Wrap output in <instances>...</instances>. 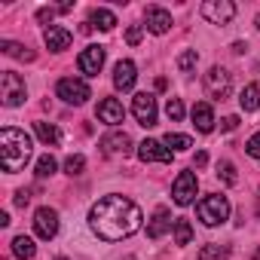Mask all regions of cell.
<instances>
[{
	"label": "cell",
	"instance_id": "6da1fadb",
	"mask_svg": "<svg viewBox=\"0 0 260 260\" xmlns=\"http://www.w3.org/2000/svg\"><path fill=\"white\" fill-rule=\"evenodd\" d=\"M141 208L128 199V196H119V193H110L104 199H98L89 211V226L98 239L104 242H122L132 233L141 230Z\"/></svg>",
	"mask_w": 260,
	"mask_h": 260
},
{
	"label": "cell",
	"instance_id": "7a4b0ae2",
	"mask_svg": "<svg viewBox=\"0 0 260 260\" xmlns=\"http://www.w3.org/2000/svg\"><path fill=\"white\" fill-rule=\"evenodd\" d=\"M0 159H4V172H22L25 162L31 159V138L22 132V128L7 125L0 132Z\"/></svg>",
	"mask_w": 260,
	"mask_h": 260
},
{
	"label": "cell",
	"instance_id": "3957f363",
	"mask_svg": "<svg viewBox=\"0 0 260 260\" xmlns=\"http://www.w3.org/2000/svg\"><path fill=\"white\" fill-rule=\"evenodd\" d=\"M196 214H199V220L205 226H217V223H223L230 217V199L220 196V193H208L205 199H199Z\"/></svg>",
	"mask_w": 260,
	"mask_h": 260
},
{
	"label": "cell",
	"instance_id": "277c9868",
	"mask_svg": "<svg viewBox=\"0 0 260 260\" xmlns=\"http://www.w3.org/2000/svg\"><path fill=\"white\" fill-rule=\"evenodd\" d=\"M25 98H28V86L19 74H13V71L0 74V101L7 107H19V104H25Z\"/></svg>",
	"mask_w": 260,
	"mask_h": 260
},
{
	"label": "cell",
	"instance_id": "5b68a950",
	"mask_svg": "<svg viewBox=\"0 0 260 260\" xmlns=\"http://www.w3.org/2000/svg\"><path fill=\"white\" fill-rule=\"evenodd\" d=\"M55 95H58L64 104H86V101L92 98L89 86H86L83 80H77V77H64V80H58Z\"/></svg>",
	"mask_w": 260,
	"mask_h": 260
},
{
	"label": "cell",
	"instance_id": "8992f818",
	"mask_svg": "<svg viewBox=\"0 0 260 260\" xmlns=\"http://www.w3.org/2000/svg\"><path fill=\"white\" fill-rule=\"evenodd\" d=\"M230 89H233V80H230V74H226L220 64H214V68L205 74V92H208V98H214V101H223V98L230 95Z\"/></svg>",
	"mask_w": 260,
	"mask_h": 260
},
{
	"label": "cell",
	"instance_id": "52a82bcc",
	"mask_svg": "<svg viewBox=\"0 0 260 260\" xmlns=\"http://www.w3.org/2000/svg\"><path fill=\"white\" fill-rule=\"evenodd\" d=\"M196 190H199L196 175H193V172H181V175L175 178V184H172V199H175V205H190V202L196 199Z\"/></svg>",
	"mask_w": 260,
	"mask_h": 260
},
{
	"label": "cell",
	"instance_id": "ba28073f",
	"mask_svg": "<svg viewBox=\"0 0 260 260\" xmlns=\"http://www.w3.org/2000/svg\"><path fill=\"white\" fill-rule=\"evenodd\" d=\"M132 113H135V119H138L144 128L156 125V98H153L150 92H138V95L132 98Z\"/></svg>",
	"mask_w": 260,
	"mask_h": 260
},
{
	"label": "cell",
	"instance_id": "9c48e42d",
	"mask_svg": "<svg viewBox=\"0 0 260 260\" xmlns=\"http://www.w3.org/2000/svg\"><path fill=\"white\" fill-rule=\"evenodd\" d=\"M199 13H202V19L211 22V25H226V22L236 16V7L230 4V0H205Z\"/></svg>",
	"mask_w": 260,
	"mask_h": 260
},
{
	"label": "cell",
	"instance_id": "30bf717a",
	"mask_svg": "<svg viewBox=\"0 0 260 260\" xmlns=\"http://www.w3.org/2000/svg\"><path fill=\"white\" fill-rule=\"evenodd\" d=\"M34 233L40 239H46V242L55 239V233H58V211L49 208V205L37 208V214H34Z\"/></svg>",
	"mask_w": 260,
	"mask_h": 260
},
{
	"label": "cell",
	"instance_id": "8fae6325",
	"mask_svg": "<svg viewBox=\"0 0 260 260\" xmlns=\"http://www.w3.org/2000/svg\"><path fill=\"white\" fill-rule=\"evenodd\" d=\"M77 68L86 77H98V71L104 68V46H86L77 58Z\"/></svg>",
	"mask_w": 260,
	"mask_h": 260
},
{
	"label": "cell",
	"instance_id": "7c38bea8",
	"mask_svg": "<svg viewBox=\"0 0 260 260\" xmlns=\"http://www.w3.org/2000/svg\"><path fill=\"white\" fill-rule=\"evenodd\" d=\"M101 153L104 156H128L132 153V138L125 132H110L101 138Z\"/></svg>",
	"mask_w": 260,
	"mask_h": 260
},
{
	"label": "cell",
	"instance_id": "4fadbf2b",
	"mask_svg": "<svg viewBox=\"0 0 260 260\" xmlns=\"http://www.w3.org/2000/svg\"><path fill=\"white\" fill-rule=\"evenodd\" d=\"M135 80H138V68H135V61H128V58L116 61V68H113V86H116L119 92H128V89L135 86Z\"/></svg>",
	"mask_w": 260,
	"mask_h": 260
},
{
	"label": "cell",
	"instance_id": "5bb4252c",
	"mask_svg": "<svg viewBox=\"0 0 260 260\" xmlns=\"http://www.w3.org/2000/svg\"><path fill=\"white\" fill-rule=\"evenodd\" d=\"M138 156L144 159V162H172V150L162 144V141H153V138H147L141 147H138Z\"/></svg>",
	"mask_w": 260,
	"mask_h": 260
},
{
	"label": "cell",
	"instance_id": "9a60e30c",
	"mask_svg": "<svg viewBox=\"0 0 260 260\" xmlns=\"http://www.w3.org/2000/svg\"><path fill=\"white\" fill-rule=\"evenodd\" d=\"M144 19H147V31L150 34H166L172 28V13L162 10V7H147L144 10Z\"/></svg>",
	"mask_w": 260,
	"mask_h": 260
},
{
	"label": "cell",
	"instance_id": "2e32d148",
	"mask_svg": "<svg viewBox=\"0 0 260 260\" xmlns=\"http://www.w3.org/2000/svg\"><path fill=\"white\" fill-rule=\"evenodd\" d=\"M98 119L107 122V125H119V122L125 119L122 101H116V98H101V101H98Z\"/></svg>",
	"mask_w": 260,
	"mask_h": 260
},
{
	"label": "cell",
	"instance_id": "e0dca14e",
	"mask_svg": "<svg viewBox=\"0 0 260 260\" xmlns=\"http://www.w3.org/2000/svg\"><path fill=\"white\" fill-rule=\"evenodd\" d=\"M71 31L68 28H61V25H49L46 31H43V43L52 49V52H64L68 46H71Z\"/></svg>",
	"mask_w": 260,
	"mask_h": 260
},
{
	"label": "cell",
	"instance_id": "ac0fdd59",
	"mask_svg": "<svg viewBox=\"0 0 260 260\" xmlns=\"http://www.w3.org/2000/svg\"><path fill=\"white\" fill-rule=\"evenodd\" d=\"M190 116H193V125L199 128L202 135H208L211 128H214V110H211L208 101H196L193 110H190Z\"/></svg>",
	"mask_w": 260,
	"mask_h": 260
},
{
	"label": "cell",
	"instance_id": "d6986e66",
	"mask_svg": "<svg viewBox=\"0 0 260 260\" xmlns=\"http://www.w3.org/2000/svg\"><path fill=\"white\" fill-rule=\"evenodd\" d=\"M172 226H175V220H172L169 208H156L153 217H150V223H147V236H150V239H162Z\"/></svg>",
	"mask_w": 260,
	"mask_h": 260
},
{
	"label": "cell",
	"instance_id": "ffe728a7",
	"mask_svg": "<svg viewBox=\"0 0 260 260\" xmlns=\"http://www.w3.org/2000/svg\"><path fill=\"white\" fill-rule=\"evenodd\" d=\"M34 132H37V138H40L43 144H49V147H58V144H61V132H58L52 122H34Z\"/></svg>",
	"mask_w": 260,
	"mask_h": 260
},
{
	"label": "cell",
	"instance_id": "44dd1931",
	"mask_svg": "<svg viewBox=\"0 0 260 260\" xmlns=\"http://www.w3.org/2000/svg\"><path fill=\"white\" fill-rule=\"evenodd\" d=\"M89 25L98 28V31H113L116 16H113L110 10H92V13H89Z\"/></svg>",
	"mask_w": 260,
	"mask_h": 260
},
{
	"label": "cell",
	"instance_id": "7402d4cb",
	"mask_svg": "<svg viewBox=\"0 0 260 260\" xmlns=\"http://www.w3.org/2000/svg\"><path fill=\"white\" fill-rule=\"evenodd\" d=\"M13 254H16L19 260H34V254H37L34 239H28V236H16V239H13Z\"/></svg>",
	"mask_w": 260,
	"mask_h": 260
},
{
	"label": "cell",
	"instance_id": "603a6c76",
	"mask_svg": "<svg viewBox=\"0 0 260 260\" xmlns=\"http://www.w3.org/2000/svg\"><path fill=\"white\" fill-rule=\"evenodd\" d=\"M239 104H242V110H257L260 107V86L257 83H248L239 92Z\"/></svg>",
	"mask_w": 260,
	"mask_h": 260
},
{
	"label": "cell",
	"instance_id": "cb8c5ba5",
	"mask_svg": "<svg viewBox=\"0 0 260 260\" xmlns=\"http://www.w3.org/2000/svg\"><path fill=\"white\" fill-rule=\"evenodd\" d=\"M172 233H175V245H190V242H193V226H190V220H184V217H175Z\"/></svg>",
	"mask_w": 260,
	"mask_h": 260
},
{
	"label": "cell",
	"instance_id": "d4e9b609",
	"mask_svg": "<svg viewBox=\"0 0 260 260\" xmlns=\"http://www.w3.org/2000/svg\"><path fill=\"white\" fill-rule=\"evenodd\" d=\"M199 260H230V245H217V242L202 245Z\"/></svg>",
	"mask_w": 260,
	"mask_h": 260
},
{
	"label": "cell",
	"instance_id": "484cf974",
	"mask_svg": "<svg viewBox=\"0 0 260 260\" xmlns=\"http://www.w3.org/2000/svg\"><path fill=\"white\" fill-rule=\"evenodd\" d=\"M0 49H4L7 55H13V58L34 61V52H31V49H25V46H19V43H10V40H4V43H0Z\"/></svg>",
	"mask_w": 260,
	"mask_h": 260
},
{
	"label": "cell",
	"instance_id": "4316f807",
	"mask_svg": "<svg viewBox=\"0 0 260 260\" xmlns=\"http://www.w3.org/2000/svg\"><path fill=\"white\" fill-rule=\"evenodd\" d=\"M196 61H199V52H196V49H187V52L178 55V71H181V74H190V71L196 68Z\"/></svg>",
	"mask_w": 260,
	"mask_h": 260
},
{
	"label": "cell",
	"instance_id": "83f0119b",
	"mask_svg": "<svg viewBox=\"0 0 260 260\" xmlns=\"http://www.w3.org/2000/svg\"><path fill=\"white\" fill-rule=\"evenodd\" d=\"M162 144H166V147H175V150H190V147H193V141H190L187 135H178V132H169V135L162 138Z\"/></svg>",
	"mask_w": 260,
	"mask_h": 260
},
{
	"label": "cell",
	"instance_id": "f1b7e54d",
	"mask_svg": "<svg viewBox=\"0 0 260 260\" xmlns=\"http://www.w3.org/2000/svg\"><path fill=\"white\" fill-rule=\"evenodd\" d=\"M166 113H169V119H172V122H181V119H184V101H181V98H169Z\"/></svg>",
	"mask_w": 260,
	"mask_h": 260
},
{
	"label": "cell",
	"instance_id": "f546056e",
	"mask_svg": "<svg viewBox=\"0 0 260 260\" xmlns=\"http://www.w3.org/2000/svg\"><path fill=\"white\" fill-rule=\"evenodd\" d=\"M83 169H86V159L80 156V153H74V156H68L64 159V172L74 178V175H83Z\"/></svg>",
	"mask_w": 260,
	"mask_h": 260
},
{
	"label": "cell",
	"instance_id": "4dcf8cb0",
	"mask_svg": "<svg viewBox=\"0 0 260 260\" xmlns=\"http://www.w3.org/2000/svg\"><path fill=\"white\" fill-rule=\"evenodd\" d=\"M55 169H58V166H55V159H52L49 153L37 159V178H49V175H55Z\"/></svg>",
	"mask_w": 260,
	"mask_h": 260
},
{
	"label": "cell",
	"instance_id": "1f68e13d",
	"mask_svg": "<svg viewBox=\"0 0 260 260\" xmlns=\"http://www.w3.org/2000/svg\"><path fill=\"white\" fill-rule=\"evenodd\" d=\"M217 175H220L223 184H230V187L239 184V175H236V166H233V162H220V166H217Z\"/></svg>",
	"mask_w": 260,
	"mask_h": 260
},
{
	"label": "cell",
	"instance_id": "d6a6232c",
	"mask_svg": "<svg viewBox=\"0 0 260 260\" xmlns=\"http://www.w3.org/2000/svg\"><path fill=\"white\" fill-rule=\"evenodd\" d=\"M141 37H144V28H141V25H132V28L125 31V43H128V46H138Z\"/></svg>",
	"mask_w": 260,
	"mask_h": 260
},
{
	"label": "cell",
	"instance_id": "836d02e7",
	"mask_svg": "<svg viewBox=\"0 0 260 260\" xmlns=\"http://www.w3.org/2000/svg\"><path fill=\"white\" fill-rule=\"evenodd\" d=\"M245 150H248V156H254V159H260V132H254V135L248 138V144H245Z\"/></svg>",
	"mask_w": 260,
	"mask_h": 260
},
{
	"label": "cell",
	"instance_id": "e575fe53",
	"mask_svg": "<svg viewBox=\"0 0 260 260\" xmlns=\"http://www.w3.org/2000/svg\"><path fill=\"white\" fill-rule=\"evenodd\" d=\"M236 125H239V116H223V122H220V128H223V132H233Z\"/></svg>",
	"mask_w": 260,
	"mask_h": 260
},
{
	"label": "cell",
	"instance_id": "d590c367",
	"mask_svg": "<svg viewBox=\"0 0 260 260\" xmlns=\"http://www.w3.org/2000/svg\"><path fill=\"white\" fill-rule=\"evenodd\" d=\"M28 202H31V193H28V190H19V193H16V205H19V208H25Z\"/></svg>",
	"mask_w": 260,
	"mask_h": 260
},
{
	"label": "cell",
	"instance_id": "8d00e7d4",
	"mask_svg": "<svg viewBox=\"0 0 260 260\" xmlns=\"http://www.w3.org/2000/svg\"><path fill=\"white\" fill-rule=\"evenodd\" d=\"M52 16H55V10H40V13H37L40 22H52Z\"/></svg>",
	"mask_w": 260,
	"mask_h": 260
},
{
	"label": "cell",
	"instance_id": "74e56055",
	"mask_svg": "<svg viewBox=\"0 0 260 260\" xmlns=\"http://www.w3.org/2000/svg\"><path fill=\"white\" fill-rule=\"evenodd\" d=\"M251 260H260V248H254V254H251Z\"/></svg>",
	"mask_w": 260,
	"mask_h": 260
},
{
	"label": "cell",
	"instance_id": "f35d334b",
	"mask_svg": "<svg viewBox=\"0 0 260 260\" xmlns=\"http://www.w3.org/2000/svg\"><path fill=\"white\" fill-rule=\"evenodd\" d=\"M58 260H68V257H58Z\"/></svg>",
	"mask_w": 260,
	"mask_h": 260
}]
</instances>
